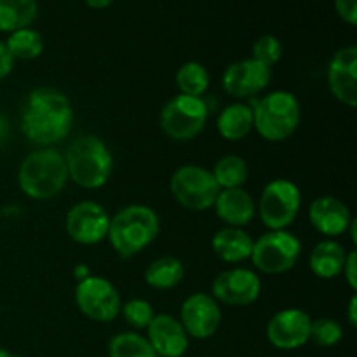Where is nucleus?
I'll return each instance as SVG.
<instances>
[{
  "label": "nucleus",
  "instance_id": "26",
  "mask_svg": "<svg viewBox=\"0 0 357 357\" xmlns=\"http://www.w3.org/2000/svg\"><path fill=\"white\" fill-rule=\"evenodd\" d=\"M6 45L14 59H23V61L37 59L44 52V38L33 28H23L9 33Z\"/></svg>",
  "mask_w": 357,
  "mask_h": 357
},
{
  "label": "nucleus",
  "instance_id": "31",
  "mask_svg": "<svg viewBox=\"0 0 357 357\" xmlns=\"http://www.w3.org/2000/svg\"><path fill=\"white\" fill-rule=\"evenodd\" d=\"M282 58V45L274 35H261L253 44V59L260 61L261 65L272 66Z\"/></svg>",
  "mask_w": 357,
  "mask_h": 357
},
{
  "label": "nucleus",
  "instance_id": "38",
  "mask_svg": "<svg viewBox=\"0 0 357 357\" xmlns=\"http://www.w3.org/2000/svg\"><path fill=\"white\" fill-rule=\"evenodd\" d=\"M7 135H9V126H7V121L6 119L0 115V145H2L3 142H6Z\"/></svg>",
  "mask_w": 357,
  "mask_h": 357
},
{
  "label": "nucleus",
  "instance_id": "16",
  "mask_svg": "<svg viewBox=\"0 0 357 357\" xmlns=\"http://www.w3.org/2000/svg\"><path fill=\"white\" fill-rule=\"evenodd\" d=\"M328 86L331 94L347 107H357V47L338 49L328 65Z\"/></svg>",
  "mask_w": 357,
  "mask_h": 357
},
{
  "label": "nucleus",
  "instance_id": "13",
  "mask_svg": "<svg viewBox=\"0 0 357 357\" xmlns=\"http://www.w3.org/2000/svg\"><path fill=\"white\" fill-rule=\"evenodd\" d=\"M180 323L188 338L208 340L215 337L222 324V310L218 302L206 293H194L180 309Z\"/></svg>",
  "mask_w": 357,
  "mask_h": 357
},
{
  "label": "nucleus",
  "instance_id": "14",
  "mask_svg": "<svg viewBox=\"0 0 357 357\" xmlns=\"http://www.w3.org/2000/svg\"><path fill=\"white\" fill-rule=\"evenodd\" d=\"M312 319L300 309H284L275 312L267 323V340L279 351H295L310 342Z\"/></svg>",
  "mask_w": 357,
  "mask_h": 357
},
{
  "label": "nucleus",
  "instance_id": "19",
  "mask_svg": "<svg viewBox=\"0 0 357 357\" xmlns=\"http://www.w3.org/2000/svg\"><path fill=\"white\" fill-rule=\"evenodd\" d=\"M216 216L225 223L227 227L243 229L257 215V204L253 197L244 188H225L220 190L215 201Z\"/></svg>",
  "mask_w": 357,
  "mask_h": 357
},
{
  "label": "nucleus",
  "instance_id": "18",
  "mask_svg": "<svg viewBox=\"0 0 357 357\" xmlns=\"http://www.w3.org/2000/svg\"><path fill=\"white\" fill-rule=\"evenodd\" d=\"M310 225L319 234L328 237H338L347 234L349 225L352 222V215L347 204L340 199L323 195L317 197L309 208Z\"/></svg>",
  "mask_w": 357,
  "mask_h": 357
},
{
  "label": "nucleus",
  "instance_id": "3",
  "mask_svg": "<svg viewBox=\"0 0 357 357\" xmlns=\"http://www.w3.org/2000/svg\"><path fill=\"white\" fill-rule=\"evenodd\" d=\"M68 180L86 190L107 185L114 171V157L101 138L94 135L79 136L70 143L65 153Z\"/></svg>",
  "mask_w": 357,
  "mask_h": 357
},
{
  "label": "nucleus",
  "instance_id": "20",
  "mask_svg": "<svg viewBox=\"0 0 357 357\" xmlns=\"http://www.w3.org/2000/svg\"><path fill=\"white\" fill-rule=\"evenodd\" d=\"M253 243L255 241L251 239L250 234L244 232L243 229L225 227L213 236L211 248L220 260L227 264H241L251 258Z\"/></svg>",
  "mask_w": 357,
  "mask_h": 357
},
{
  "label": "nucleus",
  "instance_id": "23",
  "mask_svg": "<svg viewBox=\"0 0 357 357\" xmlns=\"http://www.w3.org/2000/svg\"><path fill=\"white\" fill-rule=\"evenodd\" d=\"M37 14V0H0V31L13 33L30 28Z\"/></svg>",
  "mask_w": 357,
  "mask_h": 357
},
{
  "label": "nucleus",
  "instance_id": "40",
  "mask_svg": "<svg viewBox=\"0 0 357 357\" xmlns=\"http://www.w3.org/2000/svg\"><path fill=\"white\" fill-rule=\"evenodd\" d=\"M0 357H13V354L9 351H6V349L0 347Z\"/></svg>",
  "mask_w": 357,
  "mask_h": 357
},
{
  "label": "nucleus",
  "instance_id": "6",
  "mask_svg": "<svg viewBox=\"0 0 357 357\" xmlns=\"http://www.w3.org/2000/svg\"><path fill=\"white\" fill-rule=\"evenodd\" d=\"M169 188L174 201L190 211H206L213 208L220 194V187L211 171L195 164L178 167L171 176Z\"/></svg>",
  "mask_w": 357,
  "mask_h": 357
},
{
  "label": "nucleus",
  "instance_id": "35",
  "mask_svg": "<svg viewBox=\"0 0 357 357\" xmlns=\"http://www.w3.org/2000/svg\"><path fill=\"white\" fill-rule=\"evenodd\" d=\"M347 317H349V324H351L352 328H356L357 326V296H356V293L352 295L351 302H349Z\"/></svg>",
  "mask_w": 357,
  "mask_h": 357
},
{
  "label": "nucleus",
  "instance_id": "29",
  "mask_svg": "<svg viewBox=\"0 0 357 357\" xmlns=\"http://www.w3.org/2000/svg\"><path fill=\"white\" fill-rule=\"evenodd\" d=\"M344 338V330L340 323L328 317H319L310 324V340L319 347H335Z\"/></svg>",
  "mask_w": 357,
  "mask_h": 357
},
{
  "label": "nucleus",
  "instance_id": "5",
  "mask_svg": "<svg viewBox=\"0 0 357 357\" xmlns=\"http://www.w3.org/2000/svg\"><path fill=\"white\" fill-rule=\"evenodd\" d=\"M253 129L265 142H286L295 135L302 121L300 101L289 91L268 93L253 107Z\"/></svg>",
  "mask_w": 357,
  "mask_h": 357
},
{
  "label": "nucleus",
  "instance_id": "9",
  "mask_svg": "<svg viewBox=\"0 0 357 357\" xmlns=\"http://www.w3.org/2000/svg\"><path fill=\"white\" fill-rule=\"evenodd\" d=\"M302 194L293 181L278 178L265 185L260 195V220L271 230H286L296 220Z\"/></svg>",
  "mask_w": 357,
  "mask_h": 357
},
{
  "label": "nucleus",
  "instance_id": "32",
  "mask_svg": "<svg viewBox=\"0 0 357 357\" xmlns=\"http://www.w3.org/2000/svg\"><path fill=\"white\" fill-rule=\"evenodd\" d=\"M338 16L351 26L357 24V0H335Z\"/></svg>",
  "mask_w": 357,
  "mask_h": 357
},
{
  "label": "nucleus",
  "instance_id": "12",
  "mask_svg": "<svg viewBox=\"0 0 357 357\" xmlns=\"http://www.w3.org/2000/svg\"><path fill=\"white\" fill-rule=\"evenodd\" d=\"M213 298L232 307H248L260 298L261 281L250 268H230L215 278L211 284Z\"/></svg>",
  "mask_w": 357,
  "mask_h": 357
},
{
  "label": "nucleus",
  "instance_id": "10",
  "mask_svg": "<svg viewBox=\"0 0 357 357\" xmlns=\"http://www.w3.org/2000/svg\"><path fill=\"white\" fill-rule=\"evenodd\" d=\"M75 303L87 319L96 323H112L122 309L117 288L100 275H89L77 282Z\"/></svg>",
  "mask_w": 357,
  "mask_h": 357
},
{
  "label": "nucleus",
  "instance_id": "33",
  "mask_svg": "<svg viewBox=\"0 0 357 357\" xmlns=\"http://www.w3.org/2000/svg\"><path fill=\"white\" fill-rule=\"evenodd\" d=\"M342 274H344L349 288H351L352 291H356L357 289V253H356V250H352L351 253H347V260H345Z\"/></svg>",
  "mask_w": 357,
  "mask_h": 357
},
{
  "label": "nucleus",
  "instance_id": "15",
  "mask_svg": "<svg viewBox=\"0 0 357 357\" xmlns=\"http://www.w3.org/2000/svg\"><path fill=\"white\" fill-rule=\"evenodd\" d=\"M272 68L261 65L253 58L241 59L225 68L222 75V86L227 94L244 100L253 98L271 84Z\"/></svg>",
  "mask_w": 357,
  "mask_h": 357
},
{
  "label": "nucleus",
  "instance_id": "8",
  "mask_svg": "<svg viewBox=\"0 0 357 357\" xmlns=\"http://www.w3.org/2000/svg\"><path fill=\"white\" fill-rule=\"evenodd\" d=\"M208 122V107L202 98L178 94L164 105L160 112V128L174 142H190L197 138Z\"/></svg>",
  "mask_w": 357,
  "mask_h": 357
},
{
  "label": "nucleus",
  "instance_id": "25",
  "mask_svg": "<svg viewBox=\"0 0 357 357\" xmlns=\"http://www.w3.org/2000/svg\"><path fill=\"white\" fill-rule=\"evenodd\" d=\"M211 174L220 190L243 188V185L248 180V164L239 155H225L215 164Z\"/></svg>",
  "mask_w": 357,
  "mask_h": 357
},
{
  "label": "nucleus",
  "instance_id": "37",
  "mask_svg": "<svg viewBox=\"0 0 357 357\" xmlns=\"http://www.w3.org/2000/svg\"><path fill=\"white\" fill-rule=\"evenodd\" d=\"M73 274H75L77 281H82V279L89 278V275H91V272H89V268L86 267V265H77V267H75V271H73Z\"/></svg>",
  "mask_w": 357,
  "mask_h": 357
},
{
  "label": "nucleus",
  "instance_id": "1",
  "mask_svg": "<svg viewBox=\"0 0 357 357\" xmlns=\"http://www.w3.org/2000/svg\"><path fill=\"white\" fill-rule=\"evenodd\" d=\"M73 108L54 87H37L28 94L21 110V131L35 145L47 149L70 135Z\"/></svg>",
  "mask_w": 357,
  "mask_h": 357
},
{
  "label": "nucleus",
  "instance_id": "22",
  "mask_svg": "<svg viewBox=\"0 0 357 357\" xmlns=\"http://www.w3.org/2000/svg\"><path fill=\"white\" fill-rule=\"evenodd\" d=\"M255 128L253 107L246 103H232L223 108L216 121L220 136L227 142H241Z\"/></svg>",
  "mask_w": 357,
  "mask_h": 357
},
{
  "label": "nucleus",
  "instance_id": "39",
  "mask_svg": "<svg viewBox=\"0 0 357 357\" xmlns=\"http://www.w3.org/2000/svg\"><path fill=\"white\" fill-rule=\"evenodd\" d=\"M347 232H351L352 243L357 244V220L356 218H352V222H351V225H349Z\"/></svg>",
  "mask_w": 357,
  "mask_h": 357
},
{
  "label": "nucleus",
  "instance_id": "4",
  "mask_svg": "<svg viewBox=\"0 0 357 357\" xmlns=\"http://www.w3.org/2000/svg\"><path fill=\"white\" fill-rule=\"evenodd\" d=\"M159 216L152 208L131 204L110 218L107 239L119 257L131 258L150 246L159 236Z\"/></svg>",
  "mask_w": 357,
  "mask_h": 357
},
{
  "label": "nucleus",
  "instance_id": "27",
  "mask_svg": "<svg viewBox=\"0 0 357 357\" xmlns=\"http://www.w3.org/2000/svg\"><path fill=\"white\" fill-rule=\"evenodd\" d=\"M176 86L180 94L201 98L209 87V73L204 65L197 61H187L178 68Z\"/></svg>",
  "mask_w": 357,
  "mask_h": 357
},
{
  "label": "nucleus",
  "instance_id": "7",
  "mask_svg": "<svg viewBox=\"0 0 357 357\" xmlns=\"http://www.w3.org/2000/svg\"><path fill=\"white\" fill-rule=\"evenodd\" d=\"M302 253V243L288 230H271L253 243L251 261L260 272L268 275L291 271Z\"/></svg>",
  "mask_w": 357,
  "mask_h": 357
},
{
  "label": "nucleus",
  "instance_id": "28",
  "mask_svg": "<svg viewBox=\"0 0 357 357\" xmlns=\"http://www.w3.org/2000/svg\"><path fill=\"white\" fill-rule=\"evenodd\" d=\"M108 356L110 357H159L145 337L135 331H124L108 342Z\"/></svg>",
  "mask_w": 357,
  "mask_h": 357
},
{
  "label": "nucleus",
  "instance_id": "36",
  "mask_svg": "<svg viewBox=\"0 0 357 357\" xmlns=\"http://www.w3.org/2000/svg\"><path fill=\"white\" fill-rule=\"evenodd\" d=\"M87 3V7L91 9H107V7L112 6L114 0H84Z\"/></svg>",
  "mask_w": 357,
  "mask_h": 357
},
{
  "label": "nucleus",
  "instance_id": "2",
  "mask_svg": "<svg viewBox=\"0 0 357 357\" xmlns=\"http://www.w3.org/2000/svg\"><path fill=\"white\" fill-rule=\"evenodd\" d=\"M68 181L65 155L56 149H38L24 157L17 169V185L26 197L47 201L56 197Z\"/></svg>",
  "mask_w": 357,
  "mask_h": 357
},
{
  "label": "nucleus",
  "instance_id": "24",
  "mask_svg": "<svg viewBox=\"0 0 357 357\" xmlns=\"http://www.w3.org/2000/svg\"><path fill=\"white\" fill-rule=\"evenodd\" d=\"M185 268L178 258L162 257L153 260L145 271V281L150 288L167 291L173 289L183 281Z\"/></svg>",
  "mask_w": 357,
  "mask_h": 357
},
{
  "label": "nucleus",
  "instance_id": "34",
  "mask_svg": "<svg viewBox=\"0 0 357 357\" xmlns=\"http://www.w3.org/2000/svg\"><path fill=\"white\" fill-rule=\"evenodd\" d=\"M14 68V58L10 56L6 42H0V80L6 79Z\"/></svg>",
  "mask_w": 357,
  "mask_h": 357
},
{
  "label": "nucleus",
  "instance_id": "21",
  "mask_svg": "<svg viewBox=\"0 0 357 357\" xmlns=\"http://www.w3.org/2000/svg\"><path fill=\"white\" fill-rule=\"evenodd\" d=\"M347 251L337 241H321L312 248L309 257V267L319 279H335L344 271Z\"/></svg>",
  "mask_w": 357,
  "mask_h": 357
},
{
  "label": "nucleus",
  "instance_id": "30",
  "mask_svg": "<svg viewBox=\"0 0 357 357\" xmlns=\"http://www.w3.org/2000/svg\"><path fill=\"white\" fill-rule=\"evenodd\" d=\"M121 314L124 316L126 323L131 324L136 330H146L149 324L152 323L153 316H155L150 302H146L143 298H135L122 303Z\"/></svg>",
  "mask_w": 357,
  "mask_h": 357
},
{
  "label": "nucleus",
  "instance_id": "17",
  "mask_svg": "<svg viewBox=\"0 0 357 357\" xmlns=\"http://www.w3.org/2000/svg\"><path fill=\"white\" fill-rule=\"evenodd\" d=\"M146 330V340L159 357H183L188 351L190 338L180 319L171 314H155Z\"/></svg>",
  "mask_w": 357,
  "mask_h": 357
},
{
  "label": "nucleus",
  "instance_id": "11",
  "mask_svg": "<svg viewBox=\"0 0 357 357\" xmlns=\"http://www.w3.org/2000/svg\"><path fill=\"white\" fill-rule=\"evenodd\" d=\"M110 215L94 201L77 202L66 213L65 229L70 239L82 246H94L107 239Z\"/></svg>",
  "mask_w": 357,
  "mask_h": 357
}]
</instances>
